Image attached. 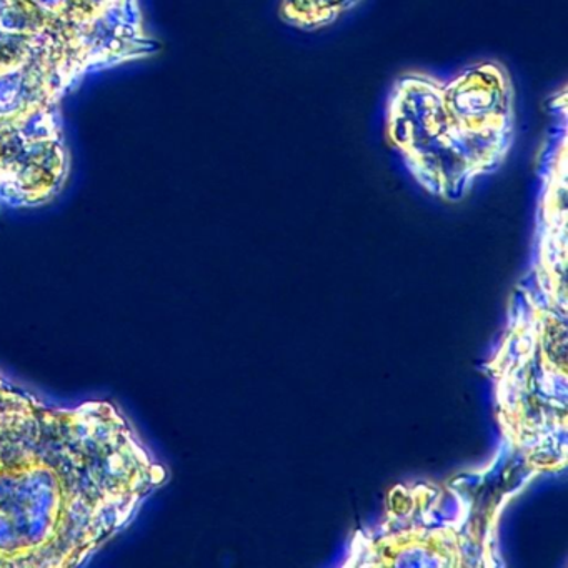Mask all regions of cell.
Returning <instances> with one entry per match:
<instances>
[{
    "label": "cell",
    "instance_id": "4",
    "mask_svg": "<svg viewBox=\"0 0 568 568\" xmlns=\"http://www.w3.org/2000/svg\"><path fill=\"white\" fill-rule=\"evenodd\" d=\"M364 0H277V19L292 31L318 34L341 24Z\"/></svg>",
    "mask_w": 568,
    "mask_h": 568
},
{
    "label": "cell",
    "instance_id": "1",
    "mask_svg": "<svg viewBox=\"0 0 568 568\" xmlns=\"http://www.w3.org/2000/svg\"><path fill=\"white\" fill-rule=\"evenodd\" d=\"M168 478L114 402L61 407L0 374V568L82 567Z\"/></svg>",
    "mask_w": 568,
    "mask_h": 568
},
{
    "label": "cell",
    "instance_id": "2",
    "mask_svg": "<svg viewBox=\"0 0 568 568\" xmlns=\"http://www.w3.org/2000/svg\"><path fill=\"white\" fill-rule=\"evenodd\" d=\"M155 51L141 0H0V211L61 195L65 98L88 75Z\"/></svg>",
    "mask_w": 568,
    "mask_h": 568
},
{
    "label": "cell",
    "instance_id": "3",
    "mask_svg": "<svg viewBox=\"0 0 568 568\" xmlns=\"http://www.w3.org/2000/svg\"><path fill=\"white\" fill-rule=\"evenodd\" d=\"M514 75L498 59L450 74L408 69L384 101V138L412 179L435 197L457 201L504 168L517 142Z\"/></svg>",
    "mask_w": 568,
    "mask_h": 568
}]
</instances>
